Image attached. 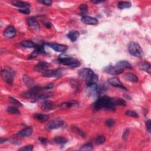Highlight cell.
<instances>
[{
	"instance_id": "6da1fadb",
	"label": "cell",
	"mask_w": 151,
	"mask_h": 151,
	"mask_svg": "<svg viewBox=\"0 0 151 151\" xmlns=\"http://www.w3.org/2000/svg\"><path fill=\"white\" fill-rule=\"evenodd\" d=\"M93 108L94 111H99L102 109L108 111H115V106L112 103L111 98L108 96H103L97 100L93 104Z\"/></svg>"
},
{
	"instance_id": "7a4b0ae2",
	"label": "cell",
	"mask_w": 151,
	"mask_h": 151,
	"mask_svg": "<svg viewBox=\"0 0 151 151\" xmlns=\"http://www.w3.org/2000/svg\"><path fill=\"white\" fill-rule=\"evenodd\" d=\"M79 75L80 78L85 81L88 85L97 83L98 82V76L93 71L89 68H82L79 71Z\"/></svg>"
},
{
	"instance_id": "3957f363",
	"label": "cell",
	"mask_w": 151,
	"mask_h": 151,
	"mask_svg": "<svg viewBox=\"0 0 151 151\" xmlns=\"http://www.w3.org/2000/svg\"><path fill=\"white\" fill-rule=\"evenodd\" d=\"M59 63L71 68H76L80 65V63L78 60L67 56H60L58 59Z\"/></svg>"
},
{
	"instance_id": "277c9868",
	"label": "cell",
	"mask_w": 151,
	"mask_h": 151,
	"mask_svg": "<svg viewBox=\"0 0 151 151\" xmlns=\"http://www.w3.org/2000/svg\"><path fill=\"white\" fill-rule=\"evenodd\" d=\"M129 52L132 56L141 57L144 56V51L141 47L137 42H131L128 45Z\"/></svg>"
},
{
	"instance_id": "5b68a950",
	"label": "cell",
	"mask_w": 151,
	"mask_h": 151,
	"mask_svg": "<svg viewBox=\"0 0 151 151\" xmlns=\"http://www.w3.org/2000/svg\"><path fill=\"white\" fill-rule=\"evenodd\" d=\"M45 90L44 87H40V86H35L34 87L31 88L28 91L22 94L23 98L26 99H34L36 96L41 93V92Z\"/></svg>"
},
{
	"instance_id": "8992f818",
	"label": "cell",
	"mask_w": 151,
	"mask_h": 151,
	"mask_svg": "<svg viewBox=\"0 0 151 151\" xmlns=\"http://www.w3.org/2000/svg\"><path fill=\"white\" fill-rule=\"evenodd\" d=\"M64 125V122L60 118H56L50 121L45 126V129L48 131L60 128Z\"/></svg>"
},
{
	"instance_id": "52a82bcc",
	"label": "cell",
	"mask_w": 151,
	"mask_h": 151,
	"mask_svg": "<svg viewBox=\"0 0 151 151\" xmlns=\"http://www.w3.org/2000/svg\"><path fill=\"white\" fill-rule=\"evenodd\" d=\"M63 74V71L62 70H47L44 72L42 73V76L46 78H59L61 77Z\"/></svg>"
},
{
	"instance_id": "ba28073f",
	"label": "cell",
	"mask_w": 151,
	"mask_h": 151,
	"mask_svg": "<svg viewBox=\"0 0 151 151\" xmlns=\"http://www.w3.org/2000/svg\"><path fill=\"white\" fill-rule=\"evenodd\" d=\"M124 71V69L120 67L117 65L116 66H109L106 67L103 69V71L112 75H118L122 74Z\"/></svg>"
},
{
	"instance_id": "9c48e42d",
	"label": "cell",
	"mask_w": 151,
	"mask_h": 151,
	"mask_svg": "<svg viewBox=\"0 0 151 151\" xmlns=\"http://www.w3.org/2000/svg\"><path fill=\"white\" fill-rule=\"evenodd\" d=\"M87 92H88V94H89L90 96H92V97H96L100 93L99 88V86L97 85L96 83H93L88 85Z\"/></svg>"
},
{
	"instance_id": "30bf717a",
	"label": "cell",
	"mask_w": 151,
	"mask_h": 151,
	"mask_svg": "<svg viewBox=\"0 0 151 151\" xmlns=\"http://www.w3.org/2000/svg\"><path fill=\"white\" fill-rule=\"evenodd\" d=\"M55 51L59 53H64L67 51L68 47L66 45L57 44V43H48L46 44Z\"/></svg>"
},
{
	"instance_id": "8fae6325",
	"label": "cell",
	"mask_w": 151,
	"mask_h": 151,
	"mask_svg": "<svg viewBox=\"0 0 151 151\" xmlns=\"http://www.w3.org/2000/svg\"><path fill=\"white\" fill-rule=\"evenodd\" d=\"M108 83L112 85L113 87L117 88H120L121 89L125 90H128L125 87L123 84L122 83V82L120 81V80L119 79L117 78H111L108 79Z\"/></svg>"
},
{
	"instance_id": "7c38bea8",
	"label": "cell",
	"mask_w": 151,
	"mask_h": 151,
	"mask_svg": "<svg viewBox=\"0 0 151 151\" xmlns=\"http://www.w3.org/2000/svg\"><path fill=\"white\" fill-rule=\"evenodd\" d=\"M1 77L9 85H12L13 83V78L11 72L7 70H2L1 72Z\"/></svg>"
},
{
	"instance_id": "4fadbf2b",
	"label": "cell",
	"mask_w": 151,
	"mask_h": 151,
	"mask_svg": "<svg viewBox=\"0 0 151 151\" xmlns=\"http://www.w3.org/2000/svg\"><path fill=\"white\" fill-rule=\"evenodd\" d=\"M49 67H50L49 63L45 61H39L35 65L34 67V70L37 72L43 73L46 70H48Z\"/></svg>"
},
{
	"instance_id": "5bb4252c",
	"label": "cell",
	"mask_w": 151,
	"mask_h": 151,
	"mask_svg": "<svg viewBox=\"0 0 151 151\" xmlns=\"http://www.w3.org/2000/svg\"><path fill=\"white\" fill-rule=\"evenodd\" d=\"M41 109L44 112H49L55 108V103L50 100H44L40 104Z\"/></svg>"
},
{
	"instance_id": "9a60e30c",
	"label": "cell",
	"mask_w": 151,
	"mask_h": 151,
	"mask_svg": "<svg viewBox=\"0 0 151 151\" xmlns=\"http://www.w3.org/2000/svg\"><path fill=\"white\" fill-rule=\"evenodd\" d=\"M82 21L83 23L88 25L94 26L98 24V20L96 18L88 16H83L82 17Z\"/></svg>"
},
{
	"instance_id": "2e32d148",
	"label": "cell",
	"mask_w": 151,
	"mask_h": 151,
	"mask_svg": "<svg viewBox=\"0 0 151 151\" xmlns=\"http://www.w3.org/2000/svg\"><path fill=\"white\" fill-rule=\"evenodd\" d=\"M16 35V30L13 26H8L4 31V36L6 38H13Z\"/></svg>"
},
{
	"instance_id": "e0dca14e",
	"label": "cell",
	"mask_w": 151,
	"mask_h": 151,
	"mask_svg": "<svg viewBox=\"0 0 151 151\" xmlns=\"http://www.w3.org/2000/svg\"><path fill=\"white\" fill-rule=\"evenodd\" d=\"M27 23L28 25L30 27H31L32 29H33L34 30H40V27L37 22V20L35 18H30L27 20Z\"/></svg>"
},
{
	"instance_id": "ac0fdd59",
	"label": "cell",
	"mask_w": 151,
	"mask_h": 151,
	"mask_svg": "<svg viewBox=\"0 0 151 151\" xmlns=\"http://www.w3.org/2000/svg\"><path fill=\"white\" fill-rule=\"evenodd\" d=\"M123 78L127 80L132 83H137L139 81L138 78L136 76L132 73H126L124 74Z\"/></svg>"
},
{
	"instance_id": "d6986e66",
	"label": "cell",
	"mask_w": 151,
	"mask_h": 151,
	"mask_svg": "<svg viewBox=\"0 0 151 151\" xmlns=\"http://www.w3.org/2000/svg\"><path fill=\"white\" fill-rule=\"evenodd\" d=\"M53 93L52 92H49L47 93H40L36 96V98L34 99L33 102H35L40 100H45L46 99H48L53 96Z\"/></svg>"
},
{
	"instance_id": "ffe728a7",
	"label": "cell",
	"mask_w": 151,
	"mask_h": 151,
	"mask_svg": "<svg viewBox=\"0 0 151 151\" xmlns=\"http://www.w3.org/2000/svg\"><path fill=\"white\" fill-rule=\"evenodd\" d=\"M138 67L141 70L148 72V73H150L151 72V65L148 62L146 61L141 62L138 64Z\"/></svg>"
},
{
	"instance_id": "44dd1931",
	"label": "cell",
	"mask_w": 151,
	"mask_h": 151,
	"mask_svg": "<svg viewBox=\"0 0 151 151\" xmlns=\"http://www.w3.org/2000/svg\"><path fill=\"white\" fill-rule=\"evenodd\" d=\"M32 133H33V129L31 127H27L25 129H23V130L20 131L18 132L17 135L23 136V137H28L31 135Z\"/></svg>"
},
{
	"instance_id": "7402d4cb",
	"label": "cell",
	"mask_w": 151,
	"mask_h": 151,
	"mask_svg": "<svg viewBox=\"0 0 151 151\" xmlns=\"http://www.w3.org/2000/svg\"><path fill=\"white\" fill-rule=\"evenodd\" d=\"M79 36H80V33L79 31H76V30H73L69 32L67 35V37L71 41L75 42L76 41H77Z\"/></svg>"
},
{
	"instance_id": "603a6c76",
	"label": "cell",
	"mask_w": 151,
	"mask_h": 151,
	"mask_svg": "<svg viewBox=\"0 0 151 151\" xmlns=\"http://www.w3.org/2000/svg\"><path fill=\"white\" fill-rule=\"evenodd\" d=\"M23 82L27 86L30 87L31 88L35 86V82L34 80L32 79L28 75L24 74L23 76Z\"/></svg>"
},
{
	"instance_id": "cb8c5ba5",
	"label": "cell",
	"mask_w": 151,
	"mask_h": 151,
	"mask_svg": "<svg viewBox=\"0 0 151 151\" xmlns=\"http://www.w3.org/2000/svg\"><path fill=\"white\" fill-rule=\"evenodd\" d=\"M112 103L113 105L116 106H126V102L125 100L123 99H121L120 98H111Z\"/></svg>"
},
{
	"instance_id": "d4e9b609",
	"label": "cell",
	"mask_w": 151,
	"mask_h": 151,
	"mask_svg": "<svg viewBox=\"0 0 151 151\" xmlns=\"http://www.w3.org/2000/svg\"><path fill=\"white\" fill-rule=\"evenodd\" d=\"M21 45H22L24 47L27 48V49H36L38 46V44H35V43L33 41L30 40H25L22 41L21 42Z\"/></svg>"
},
{
	"instance_id": "484cf974",
	"label": "cell",
	"mask_w": 151,
	"mask_h": 151,
	"mask_svg": "<svg viewBox=\"0 0 151 151\" xmlns=\"http://www.w3.org/2000/svg\"><path fill=\"white\" fill-rule=\"evenodd\" d=\"M12 4L14 6H16L17 7H19V8H28L30 5V4L26 2H24V1H13L12 2Z\"/></svg>"
},
{
	"instance_id": "4316f807",
	"label": "cell",
	"mask_w": 151,
	"mask_h": 151,
	"mask_svg": "<svg viewBox=\"0 0 151 151\" xmlns=\"http://www.w3.org/2000/svg\"><path fill=\"white\" fill-rule=\"evenodd\" d=\"M116 65L119 66L120 67L122 68V69H132V66L131 64L129 63L128 61H118L116 63Z\"/></svg>"
},
{
	"instance_id": "83f0119b",
	"label": "cell",
	"mask_w": 151,
	"mask_h": 151,
	"mask_svg": "<svg viewBox=\"0 0 151 151\" xmlns=\"http://www.w3.org/2000/svg\"><path fill=\"white\" fill-rule=\"evenodd\" d=\"M34 117L36 119L40 121L41 122H42L47 121L49 119V116H47L46 115H44V114H40V113L35 114L34 115Z\"/></svg>"
},
{
	"instance_id": "f1b7e54d",
	"label": "cell",
	"mask_w": 151,
	"mask_h": 151,
	"mask_svg": "<svg viewBox=\"0 0 151 151\" xmlns=\"http://www.w3.org/2000/svg\"><path fill=\"white\" fill-rule=\"evenodd\" d=\"M132 6V4L128 1H121L117 4V7L120 9H123L125 8H129Z\"/></svg>"
},
{
	"instance_id": "f546056e",
	"label": "cell",
	"mask_w": 151,
	"mask_h": 151,
	"mask_svg": "<svg viewBox=\"0 0 151 151\" xmlns=\"http://www.w3.org/2000/svg\"><path fill=\"white\" fill-rule=\"evenodd\" d=\"M77 104H78L76 102H75L74 100H71V101H69L64 103H63L62 104H61V107H62L63 108H70V107L75 106Z\"/></svg>"
},
{
	"instance_id": "4dcf8cb0",
	"label": "cell",
	"mask_w": 151,
	"mask_h": 151,
	"mask_svg": "<svg viewBox=\"0 0 151 151\" xmlns=\"http://www.w3.org/2000/svg\"><path fill=\"white\" fill-rule=\"evenodd\" d=\"M54 141H55V143L57 144L64 145V144H66L67 142V140L63 137L58 136V137H56L55 139H54Z\"/></svg>"
},
{
	"instance_id": "1f68e13d",
	"label": "cell",
	"mask_w": 151,
	"mask_h": 151,
	"mask_svg": "<svg viewBox=\"0 0 151 151\" xmlns=\"http://www.w3.org/2000/svg\"><path fill=\"white\" fill-rule=\"evenodd\" d=\"M7 112L11 114H14V115H20L21 113L20 110L14 106L8 107Z\"/></svg>"
},
{
	"instance_id": "d6a6232c",
	"label": "cell",
	"mask_w": 151,
	"mask_h": 151,
	"mask_svg": "<svg viewBox=\"0 0 151 151\" xmlns=\"http://www.w3.org/2000/svg\"><path fill=\"white\" fill-rule=\"evenodd\" d=\"M106 141V138L104 136H97L96 140H95V143L97 145H102L103 144H104Z\"/></svg>"
},
{
	"instance_id": "836d02e7",
	"label": "cell",
	"mask_w": 151,
	"mask_h": 151,
	"mask_svg": "<svg viewBox=\"0 0 151 151\" xmlns=\"http://www.w3.org/2000/svg\"><path fill=\"white\" fill-rule=\"evenodd\" d=\"M9 102L11 103L14 104L15 106H17L19 107H22L23 106V104L21 103L20 102H19L18 100H17V99H16L13 98H11V97H9Z\"/></svg>"
},
{
	"instance_id": "e575fe53",
	"label": "cell",
	"mask_w": 151,
	"mask_h": 151,
	"mask_svg": "<svg viewBox=\"0 0 151 151\" xmlns=\"http://www.w3.org/2000/svg\"><path fill=\"white\" fill-rule=\"evenodd\" d=\"M39 54H40V51L37 49H36L31 54H30V55H29L28 56V59H34L35 57H36Z\"/></svg>"
},
{
	"instance_id": "d590c367",
	"label": "cell",
	"mask_w": 151,
	"mask_h": 151,
	"mask_svg": "<svg viewBox=\"0 0 151 151\" xmlns=\"http://www.w3.org/2000/svg\"><path fill=\"white\" fill-rule=\"evenodd\" d=\"M125 115L128 116H131V117H138V114L133 111H127L125 112Z\"/></svg>"
},
{
	"instance_id": "8d00e7d4",
	"label": "cell",
	"mask_w": 151,
	"mask_h": 151,
	"mask_svg": "<svg viewBox=\"0 0 151 151\" xmlns=\"http://www.w3.org/2000/svg\"><path fill=\"white\" fill-rule=\"evenodd\" d=\"M93 149V145L90 143L86 144V145H83L82 148L80 149L82 150H90Z\"/></svg>"
},
{
	"instance_id": "74e56055",
	"label": "cell",
	"mask_w": 151,
	"mask_h": 151,
	"mask_svg": "<svg viewBox=\"0 0 151 151\" xmlns=\"http://www.w3.org/2000/svg\"><path fill=\"white\" fill-rule=\"evenodd\" d=\"M79 8L82 13H86L88 10V6L86 4H82L80 5Z\"/></svg>"
},
{
	"instance_id": "f35d334b",
	"label": "cell",
	"mask_w": 151,
	"mask_h": 151,
	"mask_svg": "<svg viewBox=\"0 0 151 151\" xmlns=\"http://www.w3.org/2000/svg\"><path fill=\"white\" fill-rule=\"evenodd\" d=\"M105 123L107 126L112 127L115 125V121L113 119H108L106 120Z\"/></svg>"
},
{
	"instance_id": "ab89813d",
	"label": "cell",
	"mask_w": 151,
	"mask_h": 151,
	"mask_svg": "<svg viewBox=\"0 0 151 151\" xmlns=\"http://www.w3.org/2000/svg\"><path fill=\"white\" fill-rule=\"evenodd\" d=\"M33 145H27L25 147L21 148L19 150H24V151H32L33 149Z\"/></svg>"
},
{
	"instance_id": "60d3db41",
	"label": "cell",
	"mask_w": 151,
	"mask_h": 151,
	"mask_svg": "<svg viewBox=\"0 0 151 151\" xmlns=\"http://www.w3.org/2000/svg\"><path fill=\"white\" fill-rule=\"evenodd\" d=\"M129 129H126L123 135H122V139L123 140H124L125 141H126L127 138H128V136H129Z\"/></svg>"
},
{
	"instance_id": "b9f144b4",
	"label": "cell",
	"mask_w": 151,
	"mask_h": 151,
	"mask_svg": "<svg viewBox=\"0 0 151 151\" xmlns=\"http://www.w3.org/2000/svg\"><path fill=\"white\" fill-rule=\"evenodd\" d=\"M72 129H73V131H74V132H78V133L80 136H82L83 138H84V135L83 132L81 130H80V129H79L78 127H73Z\"/></svg>"
},
{
	"instance_id": "7bdbcfd3",
	"label": "cell",
	"mask_w": 151,
	"mask_h": 151,
	"mask_svg": "<svg viewBox=\"0 0 151 151\" xmlns=\"http://www.w3.org/2000/svg\"><path fill=\"white\" fill-rule=\"evenodd\" d=\"M19 12H20L21 13L26 14V15H28L30 13V9L28 8H24V9H19Z\"/></svg>"
},
{
	"instance_id": "ee69618b",
	"label": "cell",
	"mask_w": 151,
	"mask_h": 151,
	"mask_svg": "<svg viewBox=\"0 0 151 151\" xmlns=\"http://www.w3.org/2000/svg\"><path fill=\"white\" fill-rule=\"evenodd\" d=\"M38 3L44 4L47 6H50L52 4V1L50 0H41V1H38Z\"/></svg>"
},
{
	"instance_id": "f6af8a7d",
	"label": "cell",
	"mask_w": 151,
	"mask_h": 151,
	"mask_svg": "<svg viewBox=\"0 0 151 151\" xmlns=\"http://www.w3.org/2000/svg\"><path fill=\"white\" fill-rule=\"evenodd\" d=\"M146 128L148 129V132L150 133L151 132V121L150 119H148V121H146Z\"/></svg>"
},
{
	"instance_id": "bcb514c9",
	"label": "cell",
	"mask_w": 151,
	"mask_h": 151,
	"mask_svg": "<svg viewBox=\"0 0 151 151\" xmlns=\"http://www.w3.org/2000/svg\"><path fill=\"white\" fill-rule=\"evenodd\" d=\"M39 141H40V142L42 144H47L48 143V141L45 139V138H39Z\"/></svg>"
},
{
	"instance_id": "7dc6e473",
	"label": "cell",
	"mask_w": 151,
	"mask_h": 151,
	"mask_svg": "<svg viewBox=\"0 0 151 151\" xmlns=\"http://www.w3.org/2000/svg\"><path fill=\"white\" fill-rule=\"evenodd\" d=\"M8 141V139L7 138H1V140H0V144H3V143L7 142Z\"/></svg>"
},
{
	"instance_id": "c3c4849f",
	"label": "cell",
	"mask_w": 151,
	"mask_h": 151,
	"mask_svg": "<svg viewBox=\"0 0 151 151\" xmlns=\"http://www.w3.org/2000/svg\"><path fill=\"white\" fill-rule=\"evenodd\" d=\"M45 26L46 27V28H50L51 27V24L50 23H45Z\"/></svg>"
},
{
	"instance_id": "681fc988",
	"label": "cell",
	"mask_w": 151,
	"mask_h": 151,
	"mask_svg": "<svg viewBox=\"0 0 151 151\" xmlns=\"http://www.w3.org/2000/svg\"><path fill=\"white\" fill-rule=\"evenodd\" d=\"M92 3L93 4H99V3H103L104 1H91Z\"/></svg>"
}]
</instances>
